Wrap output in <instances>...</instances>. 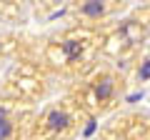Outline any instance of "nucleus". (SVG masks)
Returning a JSON list of instances; mask_svg holds the SVG:
<instances>
[{
	"label": "nucleus",
	"mask_w": 150,
	"mask_h": 140,
	"mask_svg": "<svg viewBox=\"0 0 150 140\" xmlns=\"http://www.w3.org/2000/svg\"><path fill=\"white\" fill-rule=\"evenodd\" d=\"M48 125H50L53 130L65 128V125H68V115H65V113H58V110H55V113H50V115H48Z\"/></svg>",
	"instance_id": "1"
},
{
	"label": "nucleus",
	"mask_w": 150,
	"mask_h": 140,
	"mask_svg": "<svg viewBox=\"0 0 150 140\" xmlns=\"http://www.w3.org/2000/svg\"><path fill=\"white\" fill-rule=\"evenodd\" d=\"M95 133V120H88V125H85V138L88 135H93Z\"/></svg>",
	"instance_id": "7"
},
{
	"label": "nucleus",
	"mask_w": 150,
	"mask_h": 140,
	"mask_svg": "<svg viewBox=\"0 0 150 140\" xmlns=\"http://www.w3.org/2000/svg\"><path fill=\"white\" fill-rule=\"evenodd\" d=\"M110 93H112V80H103L100 85H98V98H100V100H105Z\"/></svg>",
	"instance_id": "4"
},
{
	"label": "nucleus",
	"mask_w": 150,
	"mask_h": 140,
	"mask_svg": "<svg viewBox=\"0 0 150 140\" xmlns=\"http://www.w3.org/2000/svg\"><path fill=\"white\" fill-rule=\"evenodd\" d=\"M63 48H65V53H68L70 58H75V55L80 53V43H75V40H68V43H65Z\"/></svg>",
	"instance_id": "5"
},
{
	"label": "nucleus",
	"mask_w": 150,
	"mask_h": 140,
	"mask_svg": "<svg viewBox=\"0 0 150 140\" xmlns=\"http://www.w3.org/2000/svg\"><path fill=\"white\" fill-rule=\"evenodd\" d=\"M148 78H150V60H145L140 68V80H148Z\"/></svg>",
	"instance_id": "6"
},
{
	"label": "nucleus",
	"mask_w": 150,
	"mask_h": 140,
	"mask_svg": "<svg viewBox=\"0 0 150 140\" xmlns=\"http://www.w3.org/2000/svg\"><path fill=\"white\" fill-rule=\"evenodd\" d=\"M103 10H105V8H103L100 3H85V5H83V13H85V15H103Z\"/></svg>",
	"instance_id": "3"
},
{
	"label": "nucleus",
	"mask_w": 150,
	"mask_h": 140,
	"mask_svg": "<svg viewBox=\"0 0 150 140\" xmlns=\"http://www.w3.org/2000/svg\"><path fill=\"white\" fill-rule=\"evenodd\" d=\"M10 133H13V128H10V123L5 120V110H0V140H5Z\"/></svg>",
	"instance_id": "2"
}]
</instances>
